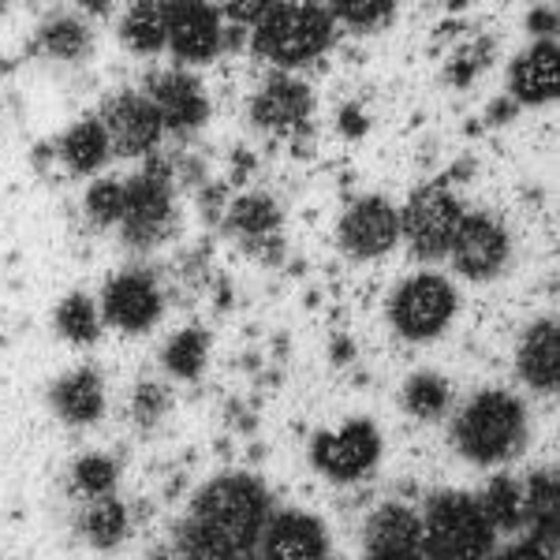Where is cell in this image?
I'll return each instance as SVG.
<instances>
[{
	"label": "cell",
	"mask_w": 560,
	"mask_h": 560,
	"mask_svg": "<svg viewBox=\"0 0 560 560\" xmlns=\"http://www.w3.org/2000/svg\"><path fill=\"white\" fill-rule=\"evenodd\" d=\"M332 12L355 26H374L393 15V0H345V4H332Z\"/></svg>",
	"instance_id": "33"
},
{
	"label": "cell",
	"mask_w": 560,
	"mask_h": 560,
	"mask_svg": "<svg viewBox=\"0 0 560 560\" xmlns=\"http://www.w3.org/2000/svg\"><path fill=\"white\" fill-rule=\"evenodd\" d=\"M530 31H535V34H553L557 31L553 8H535V12H530Z\"/></svg>",
	"instance_id": "36"
},
{
	"label": "cell",
	"mask_w": 560,
	"mask_h": 560,
	"mask_svg": "<svg viewBox=\"0 0 560 560\" xmlns=\"http://www.w3.org/2000/svg\"><path fill=\"white\" fill-rule=\"evenodd\" d=\"M520 374L535 388H557L560 382V329L557 322H538L520 348Z\"/></svg>",
	"instance_id": "18"
},
{
	"label": "cell",
	"mask_w": 560,
	"mask_h": 560,
	"mask_svg": "<svg viewBox=\"0 0 560 560\" xmlns=\"http://www.w3.org/2000/svg\"><path fill=\"white\" fill-rule=\"evenodd\" d=\"M158 311H161V300L150 277L128 273V277H116L113 284L105 288L108 322L124 325V329H147V325L158 318Z\"/></svg>",
	"instance_id": "14"
},
{
	"label": "cell",
	"mask_w": 560,
	"mask_h": 560,
	"mask_svg": "<svg viewBox=\"0 0 560 560\" xmlns=\"http://www.w3.org/2000/svg\"><path fill=\"white\" fill-rule=\"evenodd\" d=\"M493 546V523L464 493H441L427 509V549L433 557H486Z\"/></svg>",
	"instance_id": "4"
},
{
	"label": "cell",
	"mask_w": 560,
	"mask_h": 560,
	"mask_svg": "<svg viewBox=\"0 0 560 560\" xmlns=\"http://www.w3.org/2000/svg\"><path fill=\"white\" fill-rule=\"evenodd\" d=\"M512 116H516V105H512V102H497L493 113H490V120L493 124H504V120H512Z\"/></svg>",
	"instance_id": "37"
},
{
	"label": "cell",
	"mask_w": 560,
	"mask_h": 560,
	"mask_svg": "<svg viewBox=\"0 0 560 560\" xmlns=\"http://www.w3.org/2000/svg\"><path fill=\"white\" fill-rule=\"evenodd\" d=\"M232 224H236L240 232H250V236H261V232L277 229V206L269 202V198L261 195H250V198H240L236 206H232Z\"/></svg>",
	"instance_id": "27"
},
{
	"label": "cell",
	"mask_w": 560,
	"mask_h": 560,
	"mask_svg": "<svg viewBox=\"0 0 560 560\" xmlns=\"http://www.w3.org/2000/svg\"><path fill=\"white\" fill-rule=\"evenodd\" d=\"M448 250H453V261H456L459 273L486 280L504 266V258H509V236H504V229L493 221V217L475 213V217H464V221H459Z\"/></svg>",
	"instance_id": "9"
},
{
	"label": "cell",
	"mask_w": 560,
	"mask_h": 560,
	"mask_svg": "<svg viewBox=\"0 0 560 560\" xmlns=\"http://www.w3.org/2000/svg\"><path fill=\"white\" fill-rule=\"evenodd\" d=\"M52 400H57V408L68 422L83 427V422H94L102 415V382L90 370H79V374H71L68 382L57 385Z\"/></svg>",
	"instance_id": "20"
},
{
	"label": "cell",
	"mask_w": 560,
	"mask_h": 560,
	"mask_svg": "<svg viewBox=\"0 0 560 560\" xmlns=\"http://www.w3.org/2000/svg\"><path fill=\"white\" fill-rule=\"evenodd\" d=\"M306 113H311V90L284 75L255 97V120L261 128H288V124H300Z\"/></svg>",
	"instance_id": "19"
},
{
	"label": "cell",
	"mask_w": 560,
	"mask_h": 560,
	"mask_svg": "<svg viewBox=\"0 0 560 560\" xmlns=\"http://www.w3.org/2000/svg\"><path fill=\"white\" fill-rule=\"evenodd\" d=\"M560 86V57H557V45L553 42H541L530 52L512 65V90H516L520 102L527 105H541V102H553Z\"/></svg>",
	"instance_id": "17"
},
{
	"label": "cell",
	"mask_w": 560,
	"mask_h": 560,
	"mask_svg": "<svg viewBox=\"0 0 560 560\" xmlns=\"http://www.w3.org/2000/svg\"><path fill=\"white\" fill-rule=\"evenodd\" d=\"M377 453H382V441L370 422H351L340 433H322L314 441V464L318 471L329 478H340V482H351V478L366 475L374 467Z\"/></svg>",
	"instance_id": "8"
},
{
	"label": "cell",
	"mask_w": 560,
	"mask_h": 560,
	"mask_svg": "<svg viewBox=\"0 0 560 560\" xmlns=\"http://www.w3.org/2000/svg\"><path fill=\"white\" fill-rule=\"evenodd\" d=\"M108 153V131L102 124H79L65 139V158L75 173H94Z\"/></svg>",
	"instance_id": "21"
},
{
	"label": "cell",
	"mask_w": 560,
	"mask_h": 560,
	"mask_svg": "<svg viewBox=\"0 0 560 560\" xmlns=\"http://www.w3.org/2000/svg\"><path fill=\"white\" fill-rule=\"evenodd\" d=\"M456 311V292L441 277H411L393 300V322L404 337L430 340L448 325Z\"/></svg>",
	"instance_id": "6"
},
{
	"label": "cell",
	"mask_w": 560,
	"mask_h": 560,
	"mask_svg": "<svg viewBox=\"0 0 560 560\" xmlns=\"http://www.w3.org/2000/svg\"><path fill=\"white\" fill-rule=\"evenodd\" d=\"M168 217H173V198H168V168L150 165L147 176L131 179L124 187V236L139 247H150L153 240L165 236Z\"/></svg>",
	"instance_id": "7"
},
{
	"label": "cell",
	"mask_w": 560,
	"mask_h": 560,
	"mask_svg": "<svg viewBox=\"0 0 560 560\" xmlns=\"http://www.w3.org/2000/svg\"><path fill=\"white\" fill-rule=\"evenodd\" d=\"M173 49L184 60H210L221 45V23L210 4H161Z\"/></svg>",
	"instance_id": "11"
},
{
	"label": "cell",
	"mask_w": 560,
	"mask_h": 560,
	"mask_svg": "<svg viewBox=\"0 0 560 560\" xmlns=\"http://www.w3.org/2000/svg\"><path fill=\"white\" fill-rule=\"evenodd\" d=\"M482 512L493 527H520L523 523V497H520V486L512 478H493L490 490H486V501H482Z\"/></svg>",
	"instance_id": "23"
},
{
	"label": "cell",
	"mask_w": 560,
	"mask_h": 560,
	"mask_svg": "<svg viewBox=\"0 0 560 560\" xmlns=\"http://www.w3.org/2000/svg\"><path fill=\"white\" fill-rule=\"evenodd\" d=\"M75 482H79V490H86V493H108L116 482V467L108 464L105 456H86V459H79V467H75Z\"/></svg>",
	"instance_id": "31"
},
{
	"label": "cell",
	"mask_w": 560,
	"mask_h": 560,
	"mask_svg": "<svg viewBox=\"0 0 560 560\" xmlns=\"http://www.w3.org/2000/svg\"><path fill=\"white\" fill-rule=\"evenodd\" d=\"M419 541H422L419 520H415V512L400 509V504H385L366 523L370 557H388V560L415 557L419 553Z\"/></svg>",
	"instance_id": "13"
},
{
	"label": "cell",
	"mask_w": 560,
	"mask_h": 560,
	"mask_svg": "<svg viewBox=\"0 0 560 560\" xmlns=\"http://www.w3.org/2000/svg\"><path fill=\"white\" fill-rule=\"evenodd\" d=\"M557 512H560L557 475L553 471L535 475L530 478V516L541 523V520H557Z\"/></svg>",
	"instance_id": "32"
},
{
	"label": "cell",
	"mask_w": 560,
	"mask_h": 560,
	"mask_svg": "<svg viewBox=\"0 0 560 560\" xmlns=\"http://www.w3.org/2000/svg\"><path fill=\"white\" fill-rule=\"evenodd\" d=\"M60 329H65L71 340H79V345L94 340L97 322H94V306H90V300H83V295H71V300L60 306Z\"/></svg>",
	"instance_id": "29"
},
{
	"label": "cell",
	"mask_w": 560,
	"mask_h": 560,
	"mask_svg": "<svg viewBox=\"0 0 560 560\" xmlns=\"http://www.w3.org/2000/svg\"><path fill=\"white\" fill-rule=\"evenodd\" d=\"M266 523V493L250 478H221L195 501L179 549L191 557H236L255 546Z\"/></svg>",
	"instance_id": "1"
},
{
	"label": "cell",
	"mask_w": 560,
	"mask_h": 560,
	"mask_svg": "<svg viewBox=\"0 0 560 560\" xmlns=\"http://www.w3.org/2000/svg\"><path fill=\"white\" fill-rule=\"evenodd\" d=\"M86 210L97 224L120 221L124 217V187L113 184V179H108V184H97L86 198Z\"/></svg>",
	"instance_id": "30"
},
{
	"label": "cell",
	"mask_w": 560,
	"mask_h": 560,
	"mask_svg": "<svg viewBox=\"0 0 560 560\" xmlns=\"http://www.w3.org/2000/svg\"><path fill=\"white\" fill-rule=\"evenodd\" d=\"M459 221H464V210H459V202L453 195L441 191V187H422V191L411 195L408 210L400 217V229H404V236L411 240L415 255L438 258L448 250Z\"/></svg>",
	"instance_id": "5"
},
{
	"label": "cell",
	"mask_w": 560,
	"mask_h": 560,
	"mask_svg": "<svg viewBox=\"0 0 560 560\" xmlns=\"http://www.w3.org/2000/svg\"><path fill=\"white\" fill-rule=\"evenodd\" d=\"M345 131L348 135H363V116H359L355 108H348V113H345Z\"/></svg>",
	"instance_id": "38"
},
{
	"label": "cell",
	"mask_w": 560,
	"mask_h": 560,
	"mask_svg": "<svg viewBox=\"0 0 560 560\" xmlns=\"http://www.w3.org/2000/svg\"><path fill=\"white\" fill-rule=\"evenodd\" d=\"M165 363L179 377H195L206 363V337L202 332H179L165 351Z\"/></svg>",
	"instance_id": "26"
},
{
	"label": "cell",
	"mask_w": 560,
	"mask_h": 560,
	"mask_svg": "<svg viewBox=\"0 0 560 560\" xmlns=\"http://www.w3.org/2000/svg\"><path fill=\"white\" fill-rule=\"evenodd\" d=\"M150 105L161 113V124H168V128H198L206 120V97L195 79L187 75L150 79Z\"/></svg>",
	"instance_id": "16"
},
{
	"label": "cell",
	"mask_w": 560,
	"mask_h": 560,
	"mask_svg": "<svg viewBox=\"0 0 560 560\" xmlns=\"http://www.w3.org/2000/svg\"><path fill=\"white\" fill-rule=\"evenodd\" d=\"M224 12H229L236 23H258L261 15L269 12V4H266V0H250V4H229Z\"/></svg>",
	"instance_id": "35"
},
{
	"label": "cell",
	"mask_w": 560,
	"mask_h": 560,
	"mask_svg": "<svg viewBox=\"0 0 560 560\" xmlns=\"http://www.w3.org/2000/svg\"><path fill=\"white\" fill-rule=\"evenodd\" d=\"M124 38H128L135 52H158L168 42L161 4H135L128 20H124Z\"/></svg>",
	"instance_id": "22"
},
{
	"label": "cell",
	"mask_w": 560,
	"mask_h": 560,
	"mask_svg": "<svg viewBox=\"0 0 560 560\" xmlns=\"http://www.w3.org/2000/svg\"><path fill=\"white\" fill-rule=\"evenodd\" d=\"M266 557L273 560H311V557H322L329 549L325 541V530L318 520L311 516H300V512H284L269 523L266 530Z\"/></svg>",
	"instance_id": "15"
},
{
	"label": "cell",
	"mask_w": 560,
	"mask_h": 560,
	"mask_svg": "<svg viewBox=\"0 0 560 560\" xmlns=\"http://www.w3.org/2000/svg\"><path fill=\"white\" fill-rule=\"evenodd\" d=\"M400 236V217L385 198H363L359 206H351L345 224H340V243L348 247V255L374 258L388 250Z\"/></svg>",
	"instance_id": "10"
},
{
	"label": "cell",
	"mask_w": 560,
	"mask_h": 560,
	"mask_svg": "<svg viewBox=\"0 0 560 560\" xmlns=\"http://www.w3.org/2000/svg\"><path fill=\"white\" fill-rule=\"evenodd\" d=\"M404 404H408V411L419 415V419H433V415L445 411L448 385L441 382V377H433V374H419V377H411V382H408Z\"/></svg>",
	"instance_id": "24"
},
{
	"label": "cell",
	"mask_w": 560,
	"mask_h": 560,
	"mask_svg": "<svg viewBox=\"0 0 560 560\" xmlns=\"http://www.w3.org/2000/svg\"><path fill=\"white\" fill-rule=\"evenodd\" d=\"M105 120H108V131H113V142L120 153H128V158H135V153H147L153 142L161 139V113L153 108L150 102H142V97H113L105 108Z\"/></svg>",
	"instance_id": "12"
},
{
	"label": "cell",
	"mask_w": 560,
	"mask_h": 560,
	"mask_svg": "<svg viewBox=\"0 0 560 560\" xmlns=\"http://www.w3.org/2000/svg\"><path fill=\"white\" fill-rule=\"evenodd\" d=\"M161 408H165V393H161L158 385H142L139 396H135V419H139L142 427H150L161 415Z\"/></svg>",
	"instance_id": "34"
},
{
	"label": "cell",
	"mask_w": 560,
	"mask_h": 560,
	"mask_svg": "<svg viewBox=\"0 0 560 560\" xmlns=\"http://www.w3.org/2000/svg\"><path fill=\"white\" fill-rule=\"evenodd\" d=\"M332 38V15L318 4H269L258 20L255 45L277 65H303Z\"/></svg>",
	"instance_id": "2"
},
{
	"label": "cell",
	"mask_w": 560,
	"mask_h": 560,
	"mask_svg": "<svg viewBox=\"0 0 560 560\" xmlns=\"http://www.w3.org/2000/svg\"><path fill=\"white\" fill-rule=\"evenodd\" d=\"M523 438V411L512 396L486 393L459 415L456 422V445L459 453L475 464H493L504 459Z\"/></svg>",
	"instance_id": "3"
},
{
	"label": "cell",
	"mask_w": 560,
	"mask_h": 560,
	"mask_svg": "<svg viewBox=\"0 0 560 560\" xmlns=\"http://www.w3.org/2000/svg\"><path fill=\"white\" fill-rule=\"evenodd\" d=\"M124 523H128V516H124V504L116 501H102L94 504V509L86 512V535L97 541V546H116V541L124 538Z\"/></svg>",
	"instance_id": "25"
},
{
	"label": "cell",
	"mask_w": 560,
	"mask_h": 560,
	"mask_svg": "<svg viewBox=\"0 0 560 560\" xmlns=\"http://www.w3.org/2000/svg\"><path fill=\"white\" fill-rule=\"evenodd\" d=\"M86 42L90 38H86L83 23H75V20H57V23H49L42 31V45L52 52V57H60V60L83 57Z\"/></svg>",
	"instance_id": "28"
}]
</instances>
